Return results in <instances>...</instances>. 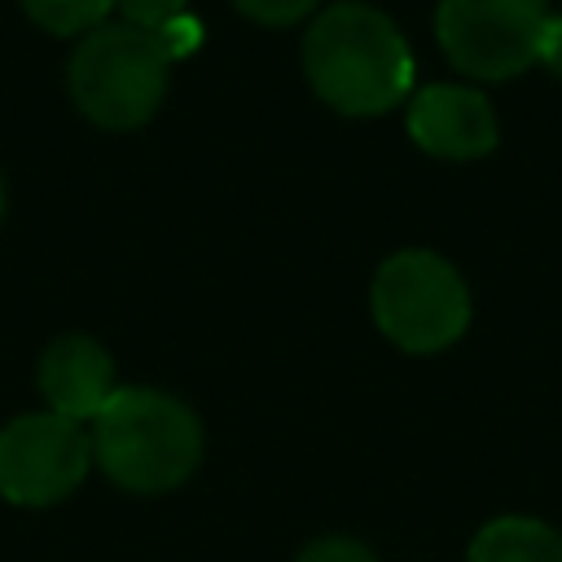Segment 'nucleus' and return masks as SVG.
Returning <instances> with one entry per match:
<instances>
[{
  "mask_svg": "<svg viewBox=\"0 0 562 562\" xmlns=\"http://www.w3.org/2000/svg\"><path fill=\"white\" fill-rule=\"evenodd\" d=\"M465 562H562V531L540 518L505 514L479 527Z\"/></svg>",
  "mask_w": 562,
  "mask_h": 562,
  "instance_id": "obj_9",
  "label": "nucleus"
},
{
  "mask_svg": "<svg viewBox=\"0 0 562 562\" xmlns=\"http://www.w3.org/2000/svg\"><path fill=\"white\" fill-rule=\"evenodd\" d=\"M0 220H4V176H0Z\"/></svg>",
  "mask_w": 562,
  "mask_h": 562,
  "instance_id": "obj_15",
  "label": "nucleus"
},
{
  "mask_svg": "<svg viewBox=\"0 0 562 562\" xmlns=\"http://www.w3.org/2000/svg\"><path fill=\"white\" fill-rule=\"evenodd\" d=\"M408 136L452 162H470L496 149V110L479 88L430 83L408 101Z\"/></svg>",
  "mask_w": 562,
  "mask_h": 562,
  "instance_id": "obj_7",
  "label": "nucleus"
},
{
  "mask_svg": "<svg viewBox=\"0 0 562 562\" xmlns=\"http://www.w3.org/2000/svg\"><path fill=\"white\" fill-rule=\"evenodd\" d=\"M294 562H378V558L351 536H325V540H312Z\"/></svg>",
  "mask_w": 562,
  "mask_h": 562,
  "instance_id": "obj_13",
  "label": "nucleus"
},
{
  "mask_svg": "<svg viewBox=\"0 0 562 562\" xmlns=\"http://www.w3.org/2000/svg\"><path fill=\"white\" fill-rule=\"evenodd\" d=\"M92 422V457L127 492H171L202 461V422L167 391L119 386Z\"/></svg>",
  "mask_w": 562,
  "mask_h": 562,
  "instance_id": "obj_2",
  "label": "nucleus"
},
{
  "mask_svg": "<svg viewBox=\"0 0 562 562\" xmlns=\"http://www.w3.org/2000/svg\"><path fill=\"white\" fill-rule=\"evenodd\" d=\"M378 329L404 351H443L470 325V290L435 250H395L369 290Z\"/></svg>",
  "mask_w": 562,
  "mask_h": 562,
  "instance_id": "obj_4",
  "label": "nucleus"
},
{
  "mask_svg": "<svg viewBox=\"0 0 562 562\" xmlns=\"http://www.w3.org/2000/svg\"><path fill=\"white\" fill-rule=\"evenodd\" d=\"M540 61L562 79V13H553L549 18V26H544V44H540Z\"/></svg>",
  "mask_w": 562,
  "mask_h": 562,
  "instance_id": "obj_14",
  "label": "nucleus"
},
{
  "mask_svg": "<svg viewBox=\"0 0 562 562\" xmlns=\"http://www.w3.org/2000/svg\"><path fill=\"white\" fill-rule=\"evenodd\" d=\"M40 391L57 417H97L114 395V360L97 338L61 334L40 356Z\"/></svg>",
  "mask_w": 562,
  "mask_h": 562,
  "instance_id": "obj_8",
  "label": "nucleus"
},
{
  "mask_svg": "<svg viewBox=\"0 0 562 562\" xmlns=\"http://www.w3.org/2000/svg\"><path fill=\"white\" fill-rule=\"evenodd\" d=\"M549 18V0H439L435 35L457 70L514 79L540 61Z\"/></svg>",
  "mask_w": 562,
  "mask_h": 562,
  "instance_id": "obj_5",
  "label": "nucleus"
},
{
  "mask_svg": "<svg viewBox=\"0 0 562 562\" xmlns=\"http://www.w3.org/2000/svg\"><path fill=\"white\" fill-rule=\"evenodd\" d=\"M92 461V439L57 413H26L0 430V496L44 509L70 496Z\"/></svg>",
  "mask_w": 562,
  "mask_h": 562,
  "instance_id": "obj_6",
  "label": "nucleus"
},
{
  "mask_svg": "<svg viewBox=\"0 0 562 562\" xmlns=\"http://www.w3.org/2000/svg\"><path fill=\"white\" fill-rule=\"evenodd\" d=\"M303 75L338 114H386L413 88V53L373 4H334L303 35Z\"/></svg>",
  "mask_w": 562,
  "mask_h": 562,
  "instance_id": "obj_1",
  "label": "nucleus"
},
{
  "mask_svg": "<svg viewBox=\"0 0 562 562\" xmlns=\"http://www.w3.org/2000/svg\"><path fill=\"white\" fill-rule=\"evenodd\" d=\"M233 4L263 26H290L316 9V0H233Z\"/></svg>",
  "mask_w": 562,
  "mask_h": 562,
  "instance_id": "obj_12",
  "label": "nucleus"
},
{
  "mask_svg": "<svg viewBox=\"0 0 562 562\" xmlns=\"http://www.w3.org/2000/svg\"><path fill=\"white\" fill-rule=\"evenodd\" d=\"M26 18L53 35H79V31H97L105 26V13L114 9V0H22Z\"/></svg>",
  "mask_w": 562,
  "mask_h": 562,
  "instance_id": "obj_10",
  "label": "nucleus"
},
{
  "mask_svg": "<svg viewBox=\"0 0 562 562\" xmlns=\"http://www.w3.org/2000/svg\"><path fill=\"white\" fill-rule=\"evenodd\" d=\"M167 61L158 31L132 22L97 26L70 57V97L97 127L132 132L162 105Z\"/></svg>",
  "mask_w": 562,
  "mask_h": 562,
  "instance_id": "obj_3",
  "label": "nucleus"
},
{
  "mask_svg": "<svg viewBox=\"0 0 562 562\" xmlns=\"http://www.w3.org/2000/svg\"><path fill=\"white\" fill-rule=\"evenodd\" d=\"M123 9V18L132 26H145V31H162L167 22L184 18V4L189 0H114Z\"/></svg>",
  "mask_w": 562,
  "mask_h": 562,
  "instance_id": "obj_11",
  "label": "nucleus"
}]
</instances>
